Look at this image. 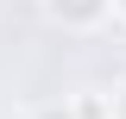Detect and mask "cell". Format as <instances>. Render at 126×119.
<instances>
[{
    "instance_id": "obj_1",
    "label": "cell",
    "mask_w": 126,
    "mask_h": 119,
    "mask_svg": "<svg viewBox=\"0 0 126 119\" xmlns=\"http://www.w3.org/2000/svg\"><path fill=\"white\" fill-rule=\"evenodd\" d=\"M44 13L63 31H101L113 19V0H44Z\"/></svg>"
},
{
    "instance_id": "obj_2",
    "label": "cell",
    "mask_w": 126,
    "mask_h": 119,
    "mask_svg": "<svg viewBox=\"0 0 126 119\" xmlns=\"http://www.w3.org/2000/svg\"><path fill=\"white\" fill-rule=\"evenodd\" d=\"M69 100H76L82 119H113V94L107 88H82V94H69Z\"/></svg>"
},
{
    "instance_id": "obj_3",
    "label": "cell",
    "mask_w": 126,
    "mask_h": 119,
    "mask_svg": "<svg viewBox=\"0 0 126 119\" xmlns=\"http://www.w3.org/2000/svg\"><path fill=\"white\" fill-rule=\"evenodd\" d=\"M25 119H82V113H76V100H38Z\"/></svg>"
},
{
    "instance_id": "obj_4",
    "label": "cell",
    "mask_w": 126,
    "mask_h": 119,
    "mask_svg": "<svg viewBox=\"0 0 126 119\" xmlns=\"http://www.w3.org/2000/svg\"><path fill=\"white\" fill-rule=\"evenodd\" d=\"M113 119H126V82L113 88Z\"/></svg>"
},
{
    "instance_id": "obj_5",
    "label": "cell",
    "mask_w": 126,
    "mask_h": 119,
    "mask_svg": "<svg viewBox=\"0 0 126 119\" xmlns=\"http://www.w3.org/2000/svg\"><path fill=\"white\" fill-rule=\"evenodd\" d=\"M113 13H120V19H126V0H113Z\"/></svg>"
}]
</instances>
